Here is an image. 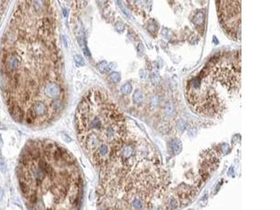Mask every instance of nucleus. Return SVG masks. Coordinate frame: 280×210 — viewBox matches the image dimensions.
<instances>
[{
	"label": "nucleus",
	"mask_w": 280,
	"mask_h": 210,
	"mask_svg": "<svg viewBox=\"0 0 280 210\" xmlns=\"http://www.w3.org/2000/svg\"><path fill=\"white\" fill-rule=\"evenodd\" d=\"M25 205L32 209H76L82 191L80 167L62 145L49 140L25 144L17 167Z\"/></svg>",
	"instance_id": "f257e3e1"
},
{
	"label": "nucleus",
	"mask_w": 280,
	"mask_h": 210,
	"mask_svg": "<svg viewBox=\"0 0 280 210\" xmlns=\"http://www.w3.org/2000/svg\"><path fill=\"white\" fill-rule=\"evenodd\" d=\"M97 193L100 209H142L148 207L153 178L141 144L127 137L102 166Z\"/></svg>",
	"instance_id": "f03ea898"
},
{
	"label": "nucleus",
	"mask_w": 280,
	"mask_h": 210,
	"mask_svg": "<svg viewBox=\"0 0 280 210\" xmlns=\"http://www.w3.org/2000/svg\"><path fill=\"white\" fill-rule=\"evenodd\" d=\"M76 131L81 146L95 167H102L127 136L126 121L104 90L90 89L76 110Z\"/></svg>",
	"instance_id": "7ed1b4c3"
},
{
	"label": "nucleus",
	"mask_w": 280,
	"mask_h": 210,
	"mask_svg": "<svg viewBox=\"0 0 280 210\" xmlns=\"http://www.w3.org/2000/svg\"><path fill=\"white\" fill-rule=\"evenodd\" d=\"M223 28L233 40L240 39V0H216Z\"/></svg>",
	"instance_id": "20e7f679"
},
{
	"label": "nucleus",
	"mask_w": 280,
	"mask_h": 210,
	"mask_svg": "<svg viewBox=\"0 0 280 210\" xmlns=\"http://www.w3.org/2000/svg\"><path fill=\"white\" fill-rule=\"evenodd\" d=\"M170 151H172L174 154H178L182 149L181 142L178 140H172L170 143Z\"/></svg>",
	"instance_id": "39448f33"
},
{
	"label": "nucleus",
	"mask_w": 280,
	"mask_h": 210,
	"mask_svg": "<svg viewBox=\"0 0 280 210\" xmlns=\"http://www.w3.org/2000/svg\"><path fill=\"white\" fill-rule=\"evenodd\" d=\"M134 103L137 105H140L144 101V94L140 90H136L132 96Z\"/></svg>",
	"instance_id": "423d86ee"
},
{
	"label": "nucleus",
	"mask_w": 280,
	"mask_h": 210,
	"mask_svg": "<svg viewBox=\"0 0 280 210\" xmlns=\"http://www.w3.org/2000/svg\"><path fill=\"white\" fill-rule=\"evenodd\" d=\"M34 7L37 12H42L45 7L44 0H34Z\"/></svg>",
	"instance_id": "0eeeda50"
},
{
	"label": "nucleus",
	"mask_w": 280,
	"mask_h": 210,
	"mask_svg": "<svg viewBox=\"0 0 280 210\" xmlns=\"http://www.w3.org/2000/svg\"><path fill=\"white\" fill-rule=\"evenodd\" d=\"M132 90V87L130 83H126L121 87V93L123 95H128L131 93Z\"/></svg>",
	"instance_id": "6e6552de"
},
{
	"label": "nucleus",
	"mask_w": 280,
	"mask_h": 210,
	"mask_svg": "<svg viewBox=\"0 0 280 210\" xmlns=\"http://www.w3.org/2000/svg\"><path fill=\"white\" fill-rule=\"evenodd\" d=\"M109 78L113 83H118L121 81V75L118 72H112L109 74Z\"/></svg>",
	"instance_id": "1a4fd4ad"
},
{
	"label": "nucleus",
	"mask_w": 280,
	"mask_h": 210,
	"mask_svg": "<svg viewBox=\"0 0 280 210\" xmlns=\"http://www.w3.org/2000/svg\"><path fill=\"white\" fill-rule=\"evenodd\" d=\"M98 69L102 73H104V72H107V71L110 70V68H109L108 66H107V64L106 62H102L101 63H99V65H98Z\"/></svg>",
	"instance_id": "9d476101"
},
{
	"label": "nucleus",
	"mask_w": 280,
	"mask_h": 210,
	"mask_svg": "<svg viewBox=\"0 0 280 210\" xmlns=\"http://www.w3.org/2000/svg\"><path fill=\"white\" fill-rule=\"evenodd\" d=\"M151 81L153 85H158L160 81V76L157 74H153L151 76Z\"/></svg>",
	"instance_id": "9b49d317"
},
{
	"label": "nucleus",
	"mask_w": 280,
	"mask_h": 210,
	"mask_svg": "<svg viewBox=\"0 0 280 210\" xmlns=\"http://www.w3.org/2000/svg\"><path fill=\"white\" fill-rule=\"evenodd\" d=\"M117 3H118V5L119 6V7L121 8V9L122 11H123V12L125 14H126L127 16H130V13H129V11L128 10V9L125 6L124 4H123V3L121 2V1H117Z\"/></svg>",
	"instance_id": "f8f14e48"
},
{
	"label": "nucleus",
	"mask_w": 280,
	"mask_h": 210,
	"mask_svg": "<svg viewBox=\"0 0 280 210\" xmlns=\"http://www.w3.org/2000/svg\"><path fill=\"white\" fill-rule=\"evenodd\" d=\"M74 59H75L76 62H77V64H79V65L82 66L85 64L84 60H83V58H82L81 56H79V55H77V56H75V57H74Z\"/></svg>",
	"instance_id": "ddd939ff"
},
{
	"label": "nucleus",
	"mask_w": 280,
	"mask_h": 210,
	"mask_svg": "<svg viewBox=\"0 0 280 210\" xmlns=\"http://www.w3.org/2000/svg\"><path fill=\"white\" fill-rule=\"evenodd\" d=\"M116 30L118 32H123V30H124V25H123V23H118L116 25Z\"/></svg>",
	"instance_id": "4468645a"
},
{
	"label": "nucleus",
	"mask_w": 280,
	"mask_h": 210,
	"mask_svg": "<svg viewBox=\"0 0 280 210\" xmlns=\"http://www.w3.org/2000/svg\"><path fill=\"white\" fill-rule=\"evenodd\" d=\"M3 195H4V192H3L2 189H0V200H1V199H2Z\"/></svg>",
	"instance_id": "2eb2a0df"
},
{
	"label": "nucleus",
	"mask_w": 280,
	"mask_h": 210,
	"mask_svg": "<svg viewBox=\"0 0 280 210\" xmlns=\"http://www.w3.org/2000/svg\"><path fill=\"white\" fill-rule=\"evenodd\" d=\"M63 14H64V17H67V15H68V11H67V9H64V10H63Z\"/></svg>",
	"instance_id": "dca6fc26"
},
{
	"label": "nucleus",
	"mask_w": 280,
	"mask_h": 210,
	"mask_svg": "<svg viewBox=\"0 0 280 210\" xmlns=\"http://www.w3.org/2000/svg\"><path fill=\"white\" fill-rule=\"evenodd\" d=\"M3 145V142H2V139H1V137L0 136V148Z\"/></svg>",
	"instance_id": "f3484780"
}]
</instances>
